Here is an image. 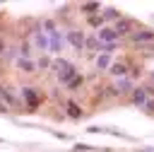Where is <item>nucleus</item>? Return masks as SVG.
Segmentation results:
<instances>
[{"instance_id": "obj_1", "label": "nucleus", "mask_w": 154, "mask_h": 152, "mask_svg": "<svg viewBox=\"0 0 154 152\" xmlns=\"http://www.w3.org/2000/svg\"><path fill=\"white\" fill-rule=\"evenodd\" d=\"M137 29H140V22L132 19V17H120V19L113 24V31L118 34V39H120V36H130V34H135Z\"/></svg>"}, {"instance_id": "obj_2", "label": "nucleus", "mask_w": 154, "mask_h": 152, "mask_svg": "<svg viewBox=\"0 0 154 152\" xmlns=\"http://www.w3.org/2000/svg\"><path fill=\"white\" fill-rule=\"evenodd\" d=\"M22 101L26 104L29 111L38 109V104H41V94H38V89H34V87H22Z\"/></svg>"}, {"instance_id": "obj_3", "label": "nucleus", "mask_w": 154, "mask_h": 152, "mask_svg": "<svg viewBox=\"0 0 154 152\" xmlns=\"http://www.w3.org/2000/svg\"><path fill=\"white\" fill-rule=\"evenodd\" d=\"M65 43H67V41H65V36H63L58 29L48 34V51H51V53H63Z\"/></svg>"}, {"instance_id": "obj_4", "label": "nucleus", "mask_w": 154, "mask_h": 152, "mask_svg": "<svg viewBox=\"0 0 154 152\" xmlns=\"http://www.w3.org/2000/svg\"><path fill=\"white\" fill-rule=\"evenodd\" d=\"M130 41L137 46H147L154 41V29H137L135 34H130Z\"/></svg>"}, {"instance_id": "obj_5", "label": "nucleus", "mask_w": 154, "mask_h": 152, "mask_svg": "<svg viewBox=\"0 0 154 152\" xmlns=\"http://www.w3.org/2000/svg\"><path fill=\"white\" fill-rule=\"evenodd\" d=\"M65 41H67L75 51H82V48H84V34H82V31H77V29L67 31V34H65Z\"/></svg>"}, {"instance_id": "obj_6", "label": "nucleus", "mask_w": 154, "mask_h": 152, "mask_svg": "<svg viewBox=\"0 0 154 152\" xmlns=\"http://www.w3.org/2000/svg\"><path fill=\"white\" fill-rule=\"evenodd\" d=\"M96 39H99V43H116L118 41V34L113 31V27H101L99 29V34H96Z\"/></svg>"}, {"instance_id": "obj_7", "label": "nucleus", "mask_w": 154, "mask_h": 152, "mask_svg": "<svg viewBox=\"0 0 154 152\" xmlns=\"http://www.w3.org/2000/svg\"><path fill=\"white\" fill-rule=\"evenodd\" d=\"M0 101L10 109V106H17L19 104V99L14 97V89H10V87H0Z\"/></svg>"}, {"instance_id": "obj_8", "label": "nucleus", "mask_w": 154, "mask_h": 152, "mask_svg": "<svg viewBox=\"0 0 154 152\" xmlns=\"http://www.w3.org/2000/svg\"><path fill=\"white\" fill-rule=\"evenodd\" d=\"M31 41H34V46H36L38 51H48V34H43L41 29H38V31H34Z\"/></svg>"}, {"instance_id": "obj_9", "label": "nucleus", "mask_w": 154, "mask_h": 152, "mask_svg": "<svg viewBox=\"0 0 154 152\" xmlns=\"http://www.w3.org/2000/svg\"><path fill=\"white\" fill-rule=\"evenodd\" d=\"M108 72H111L113 77H118V80H123V77L128 75V65H125V63H111V68H108Z\"/></svg>"}, {"instance_id": "obj_10", "label": "nucleus", "mask_w": 154, "mask_h": 152, "mask_svg": "<svg viewBox=\"0 0 154 152\" xmlns=\"http://www.w3.org/2000/svg\"><path fill=\"white\" fill-rule=\"evenodd\" d=\"M17 68H19L22 72H34V70H36V63L29 60V58H22V55H19V58H17Z\"/></svg>"}, {"instance_id": "obj_11", "label": "nucleus", "mask_w": 154, "mask_h": 152, "mask_svg": "<svg viewBox=\"0 0 154 152\" xmlns=\"http://www.w3.org/2000/svg\"><path fill=\"white\" fill-rule=\"evenodd\" d=\"M51 65H53V70H55L58 75H63L65 70H70V68H72V63H67L65 58H55V60H53Z\"/></svg>"}, {"instance_id": "obj_12", "label": "nucleus", "mask_w": 154, "mask_h": 152, "mask_svg": "<svg viewBox=\"0 0 154 152\" xmlns=\"http://www.w3.org/2000/svg\"><path fill=\"white\" fill-rule=\"evenodd\" d=\"M130 89H132V82H130V80H125V77H123V80H118V82H116V87H113V92H116V94H125V92H130Z\"/></svg>"}, {"instance_id": "obj_13", "label": "nucleus", "mask_w": 154, "mask_h": 152, "mask_svg": "<svg viewBox=\"0 0 154 152\" xmlns=\"http://www.w3.org/2000/svg\"><path fill=\"white\" fill-rule=\"evenodd\" d=\"M132 101L137 106H144L147 104V89H132Z\"/></svg>"}, {"instance_id": "obj_14", "label": "nucleus", "mask_w": 154, "mask_h": 152, "mask_svg": "<svg viewBox=\"0 0 154 152\" xmlns=\"http://www.w3.org/2000/svg\"><path fill=\"white\" fill-rule=\"evenodd\" d=\"M79 10H82L84 14H89V17H91V12H99V10H101V5H99V2H82V5H79Z\"/></svg>"}, {"instance_id": "obj_15", "label": "nucleus", "mask_w": 154, "mask_h": 152, "mask_svg": "<svg viewBox=\"0 0 154 152\" xmlns=\"http://www.w3.org/2000/svg\"><path fill=\"white\" fill-rule=\"evenodd\" d=\"M96 68H99V70H108V68H111V58H108V53H101V55L96 58Z\"/></svg>"}, {"instance_id": "obj_16", "label": "nucleus", "mask_w": 154, "mask_h": 152, "mask_svg": "<svg viewBox=\"0 0 154 152\" xmlns=\"http://www.w3.org/2000/svg\"><path fill=\"white\" fill-rule=\"evenodd\" d=\"M101 17H103V22H106V19H116V22H118V19H120V12H118L116 7H106Z\"/></svg>"}, {"instance_id": "obj_17", "label": "nucleus", "mask_w": 154, "mask_h": 152, "mask_svg": "<svg viewBox=\"0 0 154 152\" xmlns=\"http://www.w3.org/2000/svg\"><path fill=\"white\" fill-rule=\"evenodd\" d=\"M75 75H77V68H75V65H72V68H70V70H65V72H63V75H58V80H60V82H63V84H67V82H70V80H72V77H75Z\"/></svg>"}, {"instance_id": "obj_18", "label": "nucleus", "mask_w": 154, "mask_h": 152, "mask_svg": "<svg viewBox=\"0 0 154 152\" xmlns=\"http://www.w3.org/2000/svg\"><path fill=\"white\" fill-rule=\"evenodd\" d=\"M67 113H70V118H82V109L75 101H67Z\"/></svg>"}, {"instance_id": "obj_19", "label": "nucleus", "mask_w": 154, "mask_h": 152, "mask_svg": "<svg viewBox=\"0 0 154 152\" xmlns=\"http://www.w3.org/2000/svg\"><path fill=\"white\" fill-rule=\"evenodd\" d=\"M99 39L96 36H89V39H84V48H91V51H99Z\"/></svg>"}, {"instance_id": "obj_20", "label": "nucleus", "mask_w": 154, "mask_h": 152, "mask_svg": "<svg viewBox=\"0 0 154 152\" xmlns=\"http://www.w3.org/2000/svg\"><path fill=\"white\" fill-rule=\"evenodd\" d=\"M82 82H84V77H82V75L77 72V75H75V77H72V80L67 82V89H77V87H82Z\"/></svg>"}, {"instance_id": "obj_21", "label": "nucleus", "mask_w": 154, "mask_h": 152, "mask_svg": "<svg viewBox=\"0 0 154 152\" xmlns=\"http://www.w3.org/2000/svg\"><path fill=\"white\" fill-rule=\"evenodd\" d=\"M89 24H91V27H96V29L106 27V24H103V17H101V14H91V17H89Z\"/></svg>"}, {"instance_id": "obj_22", "label": "nucleus", "mask_w": 154, "mask_h": 152, "mask_svg": "<svg viewBox=\"0 0 154 152\" xmlns=\"http://www.w3.org/2000/svg\"><path fill=\"white\" fill-rule=\"evenodd\" d=\"M75 150H77V152H91L94 147H89V145H82V142H77V145H75Z\"/></svg>"}, {"instance_id": "obj_23", "label": "nucleus", "mask_w": 154, "mask_h": 152, "mask_svg": "<svg viewBox=\"0 0 154 152\" xmlns=\"http://www.w3.org/2000/svg\"><path fill=\"white\" fill-rule=\"evenodd\" d=\"M36 68H51V60H48V58H38Z\"/></svg>"}, {"instance_id": "obj_24", "label": "nucleus", "mask_w": 154, "mask_h": 152, "mask_svg": "<svg viewBox=\"0 0 154 152\" xmlns=\"http://www.w3.org/2000/svg\"><path fill=\"white\" fill-rule=\"evenodd\" d=\"M142 109H147V111H149V113H154V101H149V99H147V104H144V106H142Z\"/></svg>"}, {"instance_id": "obj_25", "label": "nucleus", "mask_w": 154, "mask_h": 152, "mask_svg": "<svg viewBox=\"0 0 154 152\" xmlns=\"http://www.w3.org/2000/svg\"><path fill=\"white\" fill-rule=\"evenodd\" d=\"M2 51H5V43H2V39H0V55H2Z\"/></svg>"}, {"instance_id": "obj_26", "label": "nucleus", "mask_w": 154, "mask_h": 152, "mask_svg": "<svg viewBox=\"0 0 154 152\" xmlns=\"http://www.w3.org/2000/svg\"><path fill=\"white\" fill-rule=\"evenodd\" d=\"M152 80H154V75H152Z\"/></svg>"}, {"instance_id": "obj_27", "label": "nucleus", "mask_w": 154, "mask_h": 152, "mask_svg": "<svg viewBox=\"0 0 154 152\" xmlns=\"http://www.w3.org/2000/svg\"><path fill=\"white\" fill-rule=\"evenodd\" d=\"M0 142H2V140H0Z\"/></svg>"}]
</instances>
